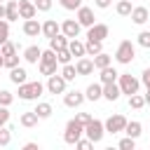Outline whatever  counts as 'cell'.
<instances>
[{
	"instance_id": "6da1fadb",
	"label": "cell",
	"mask_w": 150,
	"mask_h": 150,
	"mask_svg": "<svg viewBox=\"0 0 150 150\" xmlns=\"http://www.w3.org/2000/svg\"><path fill=\"white\" fill-rule=\"evenodd\" d=\"M56 66H59L56 52H54L52 47H49V49H42V56H40V61H38V70H40V75H45V77L54 75V73H56Z\"/></svg>"
},
{
	"instance_id": "7a4b0ae2",
	"label": "cell",
	"mask_w": 150,
	"mask_h": 150,
	"mask_svg": "<svg viewBox=\"0 0 150 150\" xmlns=\"http://www.w3.org/2000/svg\"><path fill=\"white\" fill-rule=\"evenodd\" d=\"M45 91H47V87L40 80L38 82H23V84H19V98L21 101H38Z\"/></svg>"
},
{
	"instance_id": "3957f363",
	"label": "cell",
	"mask_w": 150,
	"mask_h": 150,
	"mask_svg": "<svg viewBox=\"0 0 150 150\" xmlns=\"http://www.w3.org/2000/svg\"><path fill=\"white\" fill-rule=\"evenodd\" d=\"M134 59H136V45L131 40H122L115 49V61L122 63V66H129Z\"/></svg>"
},
{
	"instance_id": "277c9868",
	"label": "cell",
	"mask_w": 150,
	"mask_h": 150,
	"mask_svg": "<svg viewBox=\"0 0 150 150\" xmlns=\"http://www.w3.org/2000/svg\"><path fill=\"white\" fill-rule=\"evenodd\" d=\"M82 136H84V124H80L75 117L68 120V124H66V129H63V141H66L68 145H75Z\"/></svg>"
},
{
	"instance_id": "5b68a950",
	"label": "cell",
	"mask_w": 150,
	"mask_h": 150,
	"mask_svg": "<svg viewBox=\"0 0 150 150\" xmlns=\"http://www.w3.org/2000/svg\"><path fill=\"white\" fill-rule=\"evenodd\" d=\"M84 136H87L89 141H94V143H101V141H103V136H105V122H101V120L91 117V122H89V124H84Z\"/></svg>"
},
{
	"instance_id": "8992f818",
	"label": "cell",
	"mask_w": 150,
	"mask_h": 150,
	"mask_svg": "<svg viewBox=\"0 0 150 150\" xmlns=\"http://www.w3.org/2000/svg\"><path fill=\"white\" fill-rule=\"evenodd\" d=\"M117 84H120L122 94H127V96H131V94H136V91L141 89V80L134 77V75H129V73H120Z\"/></svg>"
},
{
	"instance_id": "52a82bcc",
	"label": "cell",
	"mask_w": 150,
	"mask_h": 150,
	"mask_svg": "<svg viewBox=\"0 0 150 150\" xmlns=\"http://www.w3.org/2000/svg\"><path fill=\"white\" fill-rule=\"evenodd\" d=\"M47 91L49 94H66V87H68V80L61 75V73H54V75H49L47 77Z\"/></svg>"
},
{
	"instance_id": "ba28073f",
	"label": "cell",
	"mask_w": 150,
	"mask_h": 150,
	"mask_svg": "<svg viewBox=\"0 0 150 150\" xmlns=\"http://www.w3.org/2000/svg\"><path fill=\"white\" fill-rule=\"evenodd\" d=\"M127 122H129V120H127L124 115L115 112V115H110V117L105 120V131H108V134H120V131H124Z\"/></svg>"
},
{
	"instance_id": "9c48e42d",
	"label": "cell",
	"mask_w": 150,
	"mask_h": 150,
	"mask_svg": "<svg viewBox=\"0 0 150 150\" xmlns=\"http://www.w3.org/2000/svg\"><path fill=\"white\" fill-rule=\"evenodd\" d=\"M110 35V28H108V23H94V26H89L87 28V40H105Z\"/></svg>"
},
{
	"instance_id": "30bf717a",
	"label": "cell",
	"mask_w": 150,
	"mask_h": 150,
	"mask_svg": "<svg viewBox=\"0 0 150 150\" xmlns=\"http://www.w3.org/2000/svg\"><path fill=\"white\" fill-rule=\"evenodd\" d=\"M84 101H87L84 91L73 89V91H66V94H63V105H66V108H80Z\"/></svg>"
},
{
	"instance_id": "8fae6325",
	"label": "cell",
	"mask_w": 150,
	"mask_h": 150,
	"mask_svg": "<svg viewBox=\"0 0 150 150\" xmlns=\"http://www.w3.org/2000/svg\"><path fill=\"white\" fill-rule=\"evenodd\" d=\"M75 19L80 21V26H82V28H89V26H94V23H96V16H94V9H91V7H84V5H82V7L77 9V14H75Z\"/></svg>"
},
{
	"instance_id": "7c38bea8",
	"label": "cell",
	"mask_w": 150,
	"mask_h": 150,
	"mask_svg": "<svg viewBox=\"0 0 150 150\" xmlns=\"http://www.w3.org/2000/svg\"><path fill=\"white\" fill-rule=\"evenodd\" d=\"M23 35L26 38H38L42 35V23L38 19H23Z\"/></svg>"
},
{
	"instance_id": "4fadbf2b",
	"label": "cell",
	"mask_w": 150,
	"mask_h": 150,
	"mask_svg": "<svg viewBox=\"0 0 150 150\" xmlns=\"http://www.w3.org/2000/svg\"><path fill=\"white\" fill-rule=\"evenodd\" d=\"M129 19L136 23V26H143L148 19H150V12H148V7H143V5H136L134 9H131V14H129Z\"/></svg>"
},
{
	"instance_id": "5bb4252c",
	"label": "cell",
	"mask_w": 150,
	"mask_h": 150,
	"mask_svg": "<svg viewBox=\"0 0 150 150\" xmlns=\"http://www.w3.org/2000/svg\"><path fill=\"white\" fill-rule=\"evenodd\" d=\"M80 30H82V26H80V21H77V19H66V21L61 23V33H63V35H68V38H77V35H80Z\"/></svg>"
},
{
	"instance_id": "9a60e30c",
	"label": "cell",
	"mask_w": 150,
	"mask_h": 150,
	"mask_svg": "<svg viewBox=\"0 0 150 150\" xmlns=\"http://www.w3.org/2000/svg\"><path fill=\"white\" fill-rule=\"evenodd\" d=\"M38 14V7L33 0H19V16L21 19H35Z\"/></svg>"
},
{
	"instance_id": "2e32d148",
	"label": "cell",
	"mask_w": 150,
	"mask_h": 150,
	"mask_svg": "<svg viewBox=\"0 0 150 150\" xmlns=\"http://www.w3.org/2000/svg\"><path fill=\"white\" fill-rule=\"evenodd\" d=\"M120 96H122V89H120L117 82H105V84H103V98H105V101L112 103V101H117Z\"/></svg>"
},
{
	"instance_id": "e0dca14e",
	"label": "cell",
	"mask_w": 150,
	"mask_h": 150,
	"mask_svg": "<svg viewBox=\"0 0 150 150\" xmlns=\"http://www.w3.org/2000/svg\"><path fill=\"white\" fill-rule=\"evenodd\" d=\"M38 122H40V117H38V112H35V110H26V112H21V117H19V124H21V127H26V129L38 127Z\"/></svg>"
},
{
	"instance_id": "ac0fdd59",
	"label": "cell",
	"mask_w": 150,
	"mask_h": 150,
	"mask_svg": "<svg viewBox=\"0 0 150 150\" xmlns=\"http://www.w3.org/2000/svg\"><path fill=\"white\" fill-rule=\"evenodd\" d=\"M75 68H77V75H91V73H94V59L80 56L77 63H75Z\"/></svg>"
},
{
	"instance_id": "d6986e66",
	"label": "cell",
	"mask_w": 150,
	"mask_h": 150,
	"mask_svg": "<svg viewBox=\"0 0 150 150\" xmlns=\"http://www.w3.org/2000/svg\"><path fill=\"white\" fill-rule=\"evenodd\" d=\"M84 96H87V101H98V98H103V84H101V82H91V84L84 89Z\"/></svg>"
},
{
	"instance_id": "ffe728a7",
	"label": "cell",
	"mask_w": 150,
	"mask_h": 150,
	"mask_svg": "<svg viewBox=\"0 0 150 150\" xmlns=\"http://www.w3.org/2000/svg\"><path fill=\"white\" fill-rule=\"evenodd\" d=\"M56 33H61V23H56V19H47V21L42 23V35L49 40V38H54Z\"/></svg>"
},
{
	"instance_id": "44dd1931",
	"label": "cell",
	"mask_w": 150,
	"mask_h": 150,
	"mask_svg": "<svg viewBox=\"0 0 150 150\" xmlns=\"http://www.w3.org/2000/svg\"><path fill=\"white\" fill-rule=\"evenodd\" d=\"M68 49H70V54L73 56H87V45L82 42V40H77V38H70V42H68Z\"/></svg>"
},
{
	"instance_id": "7402d4cb",
	"label": "cell",
	"mask_w": 150,
	"mask_h": 150,
	"mask_svg": "<svg viewBox=\"0 0 150 150\" xmlns=\"http://www.w3.org/2000/svg\"><path fill=\"white\" fill-rule=\"evenodd\" d=\"M9 80H12L14 84H23V82H28V73H26V68H21V66L9 68Z\"/></svg>"
},
{
	"instance_id": "603a6c76",
	"label": "cell",
	"mask_w": 150,
	"mask_h": 150,
	"mask_svg": "<svg viewBox=\"0 0 150 150\" xmlns=\"http://www.w3.org/2000/svg\"><path fill=\"white\" fill-rule=\"evenodd\" d=\"M5 7H7L5 19H7L9 23L16 21V19H21V16H19V0H5Z\"/></svg>"
},
{
	"instance_id": "cb8c5ba5",
	"label": "cell",
	"mask_w": 150,
	"mask_h": 150,
	"mask_svg": "<svg viewBox=\"0 0 150 150\" xmlns=\"http://www.w3.org/2000/svg\"><path fill=\"white\" fill-rule=\"evenodd\" d=\"M68 42H70V38H68V35H63V33H56L54 38H49V47H52L54 52L66 49V47H68Z\"/></svg>"
},
{
	"instance_id": "d4e9b609",
	"label": "cell",
	"mask_w": 150,
	"mask_h": 150,
	"mask_svg": "<svg viewBox=\"0 0 150 150\" xmlns=\"http://www.w3.org/2000/svg\"><path fill=\"white\" fill-rule=\"evenodd\" d=\"M40 56H42V49H40L38 45H30V47L23 49V59H26V63H38Z\"/></svg>"
},
{
	"instance_id": "484cf974",
	"label": "cell",
	"mask_w": 150,
	"mask_h": 150,
	"mask_svg": "<svg viewBox=\"0 0 150 150\" xmlns=\"http://www.w3.org/2000/svg\"><path fill=\"white\" fill-rule=\"evenodd\" d=\"M124 134H127V136H131V138H138V136L143 134V124H141L138 120H131V122H127Z\"/></svg>"
},
{
	"instance_id": "4316f807",
	"label": "cell",
	"mask_w": 150,
	"mask_h": 150,
	"mask_svg": "<svg viewBox=\"0 0 150 150\" xmlns=\"http://www.w3.org/2000/svg\"><path fill=\"white\" fill-rule=\"evenodd\" d=\"M117 77H120V73H117L112 66L101 68V84H105V82H117Z\"/></svg>"
},
{
	"instance_id": "83f0119b",
	"label": "cell",
	"mask_w": 150,
	"mask_h": 150,
	"mask_svg": "<svg viewBox=\"0 0 150 150\" xmlns=\"http://www.w3.org/2000/svg\"><path fill=\"white\" fill-rule=\"evenodd\" d=\"M110 63H112V56L105 54V52H101V54L94 56V68H96V70H101V68H105V66H110Z\"/></svg>"
},
{
	"instance_id": "f1b7e54d",
	"label": "cell",
	"mask_w": 150,
	"mask_h": 150,
	"mask_svg": "<svg viewBox=\"0 0 150 150\" xmlns=\"http://www.w3.org/2000/svg\"><path fill=\"white\" fill-rule=\"evenodd\" d=\"M131 9H134L131 0H117V5H115V12H117L120 16H129V14H131Z\"/></svg>"
},
{
	"instance_id": "f546056e",
	"label": "cell",
	"mask_w": 150,
	"mask_h": 150,
	"mask_svg": "<svg viewBox=\"0 0 150 150\" xmlns=\"http://www.w3.org/2000/svg\"><path fill=\"white\" fill-rule=\"evenodd\" d=\"M12 131H14V127H0V148H7L9 143H12Z\"/></svg>"
},
{
	"instance_id": "4dcf8cb0",
	"label": "cell",
	"mask_w": 150,
	"mask_h": 150,
	"mask_svg": "<svg viewBox=\"0 0 150 150\" xmlns=\"http://www.w3.org/2000/svg\"><path fill=\"white\" fill-rule=\"evenodd\" d=\"M84 45H87V54H89V56H96V54L103 52V42H101V40H87Z\"/></svg>"
},
{
	"instance_id": "1f68e13d",
	"label": "cell",
	"mask_w": 150,
	"mask_h": 150,
	"mask_svg": "<svg viewBox=\"0 0 150 150\" xmlns=\"http://www.w3.org/2000/svg\"><path fill=\"white\" fill-rule=\"evenodd\" d=\"M35 112H38L40 120H47V117H52L54 108H52V103H38V105H35Z\"/></svg>"
},
{
	"instance_id": "d6a6232c",
	"label": "cell",
	"mask_w": 150,
	"mask_h": 150,
	"mask_svg": "<svg viewBox=\"0 0 150 150\" xmlns=\"http://www.w3.org/2000/svg\"><path fill=\"white\" fill-rule=\"evenodd\" d=\"M61 75H63L68 82H75V77H80V75H77V68H75L73 63H66V66L61 68Z\"/></svg>"
},
{
	"instance_id": "836d02e7",
	"label": "cell",
	"mask_w": 150,
	"mask_h": 150,
	"mask_svg": "<svg viewBox=\"0 0 150 150\" xmlns=\"http://www.w3.org/2000/svg\"><path fill=\"white\" fill-rule=\"evenodd\" d=\"M143 105H145V96H143V94H138V91H136V94H131V96H129V108L141 110Z\"/></svg>"
},
{
	"instance_id": "e575fe53",
	"label": "cell",
	"mask_w": 150,
	"mask_h": 150,
	"mask_svg": "<svg viewBox=\"0 0 150 150\" xmlns=\"http://www.w3.org/2000/svg\"><path fill=\"white\" fill-rule=\"evenodd\" d=\"M59 5L63 9H68V12H77L82 7V0H59Z\"/></svg>"
},
{
	"instance_id": "d590c367",
	"label": "cell",
	"mask_w": 150,
	"mask_h": 150,
	"mask_svg": "<svg viewBox=\"0 0 150 150\" xmlns=\"http://www.w3.org/2000/svg\"><path fill=\"white\" fill-rule=\"evenodd\" d=\"M0 54H2V56H9V54H16V45H14V42H9V40H5V42L0 45Z\"/></svg>"
},
{
	"instance_id": "8d00e7d4",
	"label": "cell",
	"mask_w": 150,
	"mask_h": 150,
	"mask_svg": "<svg viewBox=\"0 0 150 150\" xmlns=\"http://www.w3.org/2000/svg\"><path fill=\"white\" fill-rule=\"evenodd\" d=\"M56 59H59V63H61V66H66V63H70L73 54H70V49L66 47V49H59V52H56Z\"/></svg>"
},
{
	"instance_id": "74e56055",
	"label": "cell",
	"mask_w": 150,
	"mask_h": 150,
	"mask_svg": "<svg viewBox=\"0 0 150 150\" xmlns=\"http://www.w3.org/2000/svg\"><path fill=\"white\" fill-rule=\"evenodd\" d=\"M117 148H120V150H134V148H136V138H131V136H124V138L117 143Z\"/></svg>"
},
{
	"instance_id": "f35d334b",
	"label": "cell",
	"mask_w": 150,
	"mask_h": 150,
	"mask_svg": "<svg viewBox=\"0 0 150 150\" xmlns=\"http://www.w3.org/2000/svg\"><path fill=\"white\" fill-rule=\"evenodd\" d=\"M136 42H138L141 47L150 49V30H141V33H138V38H136Z\"/></svg>"
},
{
	"instance_id": "ab89813d",
	"label": "cell",
	"mask_w": 150,
	"mask_h": 150,
	"mask_svg": "<svg viewBox=\"0 0 150 150\" xmlns=\"http://www.w3.org/2000/svg\"><path fill=\"white\" fill-rule=\"evenodd\" d=\"M9 40V21L7 19H0V42Z\"/></svg>"
},
{
	"instance_id": "60d3db41",
	"label": "cell",
	"mask_w": 150,
	"mask_h": 150,
	"mask_svg": "<svg viewBox=\"0 0 150 150\" xmlns=\"http://www.w3.org/2000/svg\"><path fill=\"white\" fill-rule=\"evenodd\" d=\"M12 101H14V94L7 89H0V105H12Z\"/></svg>"
},
{
	"instance_id": "b9f144b4",
	"label": "cell",
	"mask_w": 150,
	"mask_h": 150,
	"mask_svg": "<svg viewBox=\"0 0 150 150\" xmlns=\"http://www.w3.org/2000/svg\"><path fill=\"white\" fill-rule=\"evenodd\" d=\"M9 124V105H0V127Z\"/></svg>"
},
{
	"instance_id": "7bdbcfd3",
	"label": "cell",
	"mask_w": 150,
	"mask_h": 150,
	"mask_svg": "<svg viewBox=\"0 0 150 150\" xmlns=\"http://www.w3.org/2000/svg\"><path fill=\"white\" fill-rule=\"evenodd\" d=\"M33 2H35L38 12H49V9H52V5H54L52 0H33Z\"/></svg>"
},
{
	"instance_id": "ee69618b",
	"label": "cell",
	"mask_w": 150,
	"mask_h": 150,
	"mask_svg": "<svg viewBox=\"0 0 150 150\" xmlns=\"http://www.w3.org/2000/svg\"><path fill=\"white\" fill-rule=\"evenodd\" d=\"M75 148H80V150H91V148H94V141H89V138H80V141L75 143Z\"/></svg>"
},
{
	"instance_id": "f6af8a7d",
	"label": "cell",
	"mask_w": 150,
	"mask_h": 150,
	"mask_svg": "<svg viewBox=\"0 0 150 150\" xmlns=\"http://www.w3.org/2000/svg\"><path fill=\"white\" fill-rule=\"evenodd\" d=\"M14 66H19V56H16V54L5 56V68H14Z\"/></svg>"
},
{
	"instance_id": "bcb514c9",
	"label": "cell",
	"mask_w": 150,
	"mask_h": 150,
	"mask_svg": "<svg viewBox=\"0 0 150 150\" xmlns=\"http://www.w3.org/2000/svg\"><path fill=\"white\" fill-rule=\"evenodd\" d=\"M141 84H143L145 89H150V68H145V70L141 73Z\"/></svg>"
},
{
	"instance_id": "7dc6e473",
	"label": "cell",
	"mask_w": 150,
	"mask_h": 150,
	"mask_svg": "<svg viewBox=\"0 0 150 150\" xmlns=\"http://www.w3.org/2000/svg\"><path fill=\"white\" fill-rule=\"evenodd\" d=\"M75 120H77L80 124H89V122H91V115H89V112H77Z\"/></svg>"
},
{
	"instance_id": "c3c4849f",
	"label": "cell",
	"mask_w": 150,
	"mask_h": 150,
	"mask_svg": "<svg viewBox=\"0 0 150 150\" xmlns=\"http://www.w3.org/2000/svg\"><path fill=\"white\" fill-rule=\"evenodd\" d=\"M94 5H96L98 9H108V7L112 5V0H94Z\"/></svg>"
},
{
	"instance_id": "681fc988",
	"label": "cell",
	"mask_w": 150,
	"mask_h": 150,
	"mask_svg": "<svg viewBox=\"0 0 150 150\" xmlns=\"http://www.w3.org/2000/svg\"><path fill=\"white\" fill-rule=\"evenodd\" d=\"M38 148H40V145L33 143V141H30V143H23V150H38Z\"/></svg>"
},
{
	"instance_id": "f907efd6",
	"label": "cell",
	"mask_w": 150,
	"mask_h": 150,
	"mask_svg": "<svg viewBox=\"0 0 150 150\" xmlns=\"http://www.w3.org/2000/svg\"><path fill=\"white\" fill-rule=\"evenodd\" d=\"M5 14H7V7H5V2H0V19H5Z\"/></svg>"
},
{
	"instance_id": "816d5d0a",
	"label": "cell",
	"mask_w": 150,
	"mask_h": 150,
	"mask_svg": "<svg viewBox=\"0 0 150 150\" xmlns=\"http://www.w3.org/2000/svg\"><path fill=\"white\" fill-rule=\"evenodd\" d=\"M143 96H145V105H150V89H148V91H145Z\"/></svg>"
},
{
	"instance_id": "f5cc1de1",
	"label": "cell",
	"mask_w": 150,
	"mask_h": 150,
	"mask_svg": "<svg viewBox=\"0 0 150 150\" xmlns=\"http://www.w3.org/2000/svg\"><path fill=\"white\" fill-rule=\"evenodd\" d=\"M0 68H5V56L0 54Z\"/></svg>"
},
{
	"instance_id": "db71d44e",
	"label": "cell",
	"mask_w": 150,
	"mask_h": 150,
	"mask_svg": "<svg viewBox=\"0 0 150 150\" xmlns=\"http://www.w3.org/2000/svg\"><path fill=\"white\" fill-rule=\"evenodd\" d=\"M0 2H5V0H0Z\"/></svg>"
},
{
	"instance_id": "11a10c76",
	"label": "cell",
	"mask_w": 150,
	"mask_h": 150,
	"mask_svg": "<svg viewBox=\"0 0 150 150\" xmlns=\"http://www.w3.org/2000/svg\"><path fill=\"white\" fill-rule=\"evenodd\" d=\"M0 45H2V42H0Z\"/></svg>"
}]
</instances>
